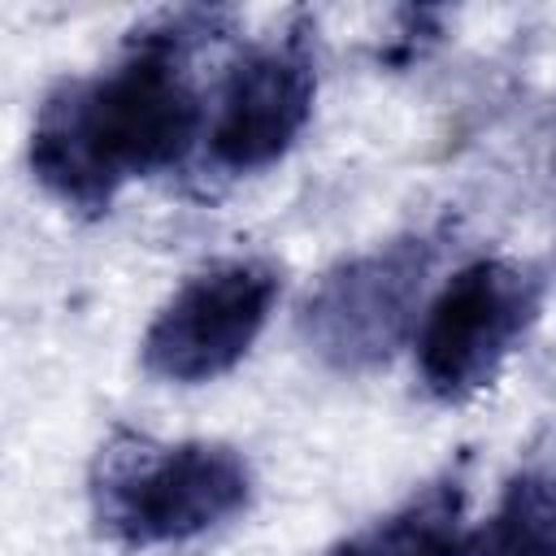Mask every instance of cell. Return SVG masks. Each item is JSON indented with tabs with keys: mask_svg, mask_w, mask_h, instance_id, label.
I'll return each instance as SVG.
<instances>
[{
	"mask_svg": "<svg viewBox=\"0 0 556 556\" xmlns=\"http://www.w3.org/2000/svg\"><path fill=\"white\" fill-rule=\"evenodd\" d=\"M222 13L178 9L143 22L113 65L56 83L30 126L26 161L35 182L74 213H104L113 195L165 174L204 135L195 48L217 35Z\"/></svg>",
	"mask_w": 556,
	"mask_h": 556,
	"instance_id": "cell-1",
	"label": "cell"
},
{
	"mask_svg": "<svg viewBox=\"0 0 556 556\" xmlns=\"http://www.w3.org/2000/svg\"><path fill=\"white\" fill-rule=\"evenodd\" d=\"M87 495L100 534L126 547H156L195 539L243 513L252 469L226 443L113 434L96 452Z\"/></svg>",
	"mask_w": 556,
	"mask_h": 556,
	"instance_id": "cell-2",
	"label": "cell"
},
{
	"mask_svg": "<svg viewBox=\"0 0 556 556\" xmlns=\"http://www.w3.org/2000/svg\"><path fill=\"white\" fill-rule=\"evenodd\" d=\"M543 308L534 265L482 256L456 269L430 300L417 330V378L439 404H465L486 391Z\"/></svg>",
	"mask_w": 556,
	"mask_h": 556,
	"instance_id": "cell-3",
	"label": "cell"
},
{
	"mask_svg": "<svg viewBox=\"0 0 556 556\" xmlns=\"http://www.w3.org/2000/svg\"><path fill=\"white\" fill-rule=\"evenodd\" d=\"M434 265V239L400 235L321 274L300 308V334L339 374H365L404 343Z\"/></svg>",
	"mask_w": 556,
	"mask_h": 556,
	"instance_id": "cell-4",
	"label": "cell"
},
{
	"mask_svg": "<svg viewBox=\"0 0 556 556\" xmlns=\"http://www.w3.org/2000/svg\"><path fill=\"white\" fill-rule=\"evenodd\" d=\"M278 287V269L261 256H226L195 269L148 321L143 369L178 387L230 374L265 330Z\"/></svg>",
	"mask_w": 556,
	"mask_h": 556,
	"instance_id": "cell-5",
	"label": "cell"
},
{
	"mask_svg": "<svg viewBox=\"0 0 556 556\" xmlns=\"http://www.w3.org/2000/svg\"><path fill=\"white\" fill-rule=\"evenodd\" d=\"M317 61L308 26L248 48L222 78L213 117L204 126V165L222 178H248L291 152L313 117Z\"/></svg>",
	"mask_w": 556,
	"mask_h": 556,
	"instance_id": "cell-6",
	"label": "cell"
},
{
	"mask_svg": "<svg viewBox=\"0 0 556 556\" xmlns=\"http://www.w3.org/2000/svg\"><path fill=\"white\" fill-rule=\"evenodd\" d=\"M465 517V478L443 473L408 495L400 508L382 513L378 521L352 530L321 556H452L460 543Z\"/></svg>",
	"mask_w": 556,
	"mask_h": 556,
	"instance_id": "cell-7",
	"label": "cell"
},
{
	"mask_svg": "<svg viewBox=\"0 0 556 556\" xmlns=\"http://www.w3.org/2000/svg\"><path fill=\"white\" fill-rule=\"evenodd\" d=\"M452 556H556V478L521 473L500 508L473 534H460Z\"/></svg>",
	"mask_w": 556,
	"mask_h": 556,
	"instance_id": "cell-8",
	"label": "cell"
}]
</instances>
